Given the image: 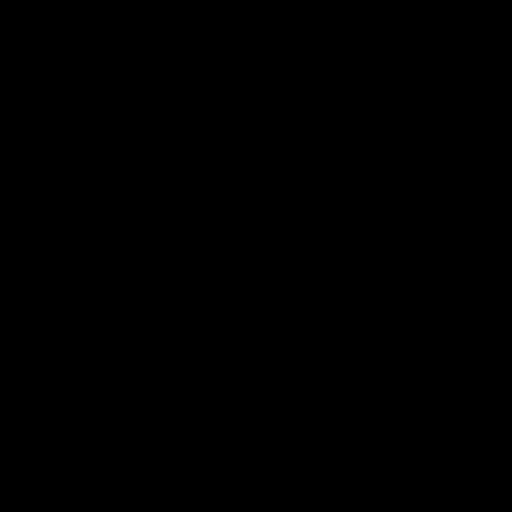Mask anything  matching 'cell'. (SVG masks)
<instances>
[]
</instances>
